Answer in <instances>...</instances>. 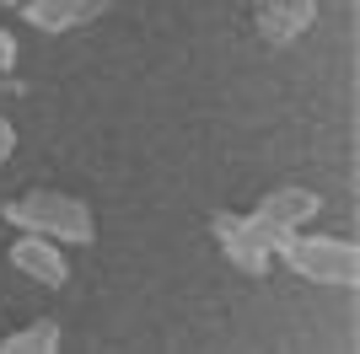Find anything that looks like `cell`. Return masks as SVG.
Returning a JSON list of instances; mask_svg holds the SVG:
<instances>
[{
    "instance_id": "6",
    "label": "cell",
    "mask_w": 360,
    "mask_h": 354,
    "mask_svg": "<svg viewBox=\"0 0 360 354\" xmlns=\"http://www.w3.org/2000/svg\"><path fill=\"white\" fill-rule=\"evenodd\" d=\"M16 11L38 32H70V27H86L91 16H103L108 0H16Z\"/></svg>"
},
{
    "instance_id": "3",
    "label": "cell",
    "mask_w": 360,
    "mask_h": 354,
    "mask_svg": "<svg viewBox=\"0 0 360 354\" xmlns=\"http://www.w3.org/2000/svg\"><path fill=\"white\" fill-rule=\"evenodd\" d=\"M210 231H215V242H221V252L242 268V274H253V280H258V274H269V247L258 242V231L248 225V215L215 209V215H210Z\"/></svg>"
},
{
    "instance_id": "9",
    "label": "cell",
    "mask_w": 360,
    "mask_h": 354,
    "mask_svg": "<svg viewBox=\"0 0 360 354\" xmlns=\"http://www.w3.org/2000/svg\"><path fill=\"white\" fill-rule=\"evenodd\" d=\"M11 65H16V38L0 32V70H11Z\"/></svg>"
},
{
    "instance_id": "1",
    "label": "cell",
    "mask_w": 360,
    "mask_h": 354,
    "mask_svg": "<svg viewBox=\"0 0 360 354\" xmlns=\"http://www.w3.org/2000/svg\"><path fill=\"white\" fill-rule=\"evenodd\" d=\"M16 231H38V236H54V242H81L91 247L97 242V225H91V209L75 199V193H60V188H27L6 199L0 209Z\"/></svg>"
},
{
    "instance_id": "2",
    "label": "cell",
    "mask_w": 360,
    "mask_h": 354,
    "mask_svg": "<svg viewBox=\"0 0 360 354\" xmlns=\"http://www.w3.org/2000/svg\"><path fill=\"white\" fill-rule=\"evenodd\" d=\"M274 258H285L301 280L312 284H355L360 280V247L355 242H339V236H296L290 231Z\"/></svg>"
},
{
    "instance_id": "8",
    "label": "cell",
    "mask_w": 360,
    "mask_h": 354,
    "mask_svg": "<svg viewBox=\"0 0 360 354\" xmlns=\"http://www.w3.org/2000/svg\"><path fill=\"white\" fill-rule=\"evenodd\" d=\"M0 349H6V354H54V349H60V322H54V317H38V322L6 333Z\"/></svg>"
},
{
    "instance_id": "4",
    "label": "cell",
    "mask_w": 360,
    "mask_h": 354,
    "mask_svg": "<svg viewBox=\"0 0 360 354\" xmlns=\"http://www.w3.org/2000/svg\"><path fill=\"white\" fill-rule=\"evenodd\" d=\"M11 263L27 274V280H38V284H65L70 280V263H65V252H60V242L54 236H38V231H22L11 242Z\"/></svg>"
},
{
    "instance_id": "5",
    "label": "cell",
    "mask_w": 360,
    "mask_h": 354,
    "mask_svg": "<svg viewBox=\"0 0 360 354\" xmlns=\"http://www.w3.org/2000/svg\"><path fill=\"white\" fill-rule=\"evenodd\" d=\"M253 11H258L264 44L285 48V44H296L301 32L317 22V0H253Z\"/></svg>"
},
{
    "instance_id": "7",
    "label": "cell",
    "mask_w": 360,
    "mask_h": 354,
    "mask_svg": "<svg viewBox=\"0 0 360 354\" xmlns=\"http://www.w3.org/2000/svg\"><path fill=\"white\" fill-rule=\"evenodd\" d=\"M317 209H323V199H317L312 188H274V193H264V204L253 209V221H264V225H285V231H296L301 221H312Z\"/></svg>"
},
{
    "instance_id": "10",
    "label": "cell",
    "mask_w": 360,
    "mask_h": 354,
    "mask_svg": "<svg viewBox=\"0 0 360 354\" xmlns=\"http://www.w3.org/2000/svg\"><path fill=\"white\" fill-rule=\"evenodd\" d=\"M11 150H16V129L0 118V166H6V156H11Z\"/></svg>"
},
{
    "instance_id": "11",
    "label": "cell",
    "mask_w": 360,
    "mask_h": 354,
    "mask_svg": "<svg viewBox=\"0 0 360 354\" xmlns=\"http://www.w3.org/2000/svg\"><path fill=\"white\" fill-rule=\"evenodd\" d=\"M6 6H16V0H6Z\"/></svg>"
}]
</instances>
